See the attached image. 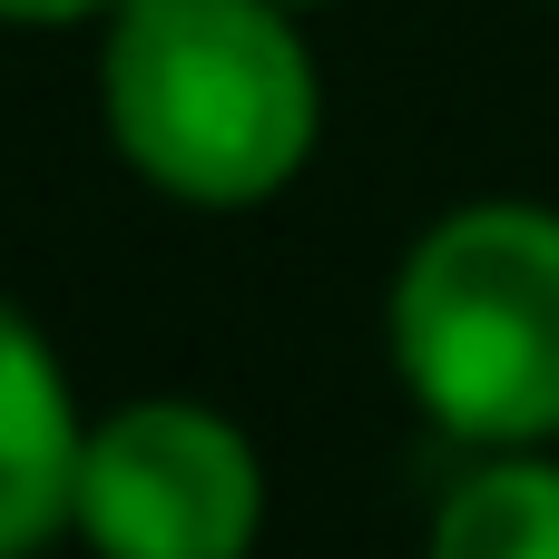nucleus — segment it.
<instances>
[{
    "instance_id": "f257e3e1",
    "label": "nucleus",
    "mask_w": 559,
    "mask_h": 559,
    "mask_svg": "<svg viewBox=\"0 0 559 559\" xmlns=\"http://www.w3.org/2000/svg\"><path fill=\"white\" fill-rule=\"evenodd\" d=\"M118 167L197 216L275 206L324 147V69L285 0H118L98 20Z\"/></svg>"
},
{
    "instance_id": "f03ea898",
    "label": "nucleus",
    "mask_w": 559,
    "mask_h": 559,
    "mask_svg": "<svg viewBox=\"0 0 559 559\" xmlns=\"http://www.w3.org/2000/svg\"><path fill=\"white\" fill-rule=\"evenodd\" d=\"M383 364L462 452L559 442V206L472 197L432 216L383 285Z\"/></svg>"
},
{
    "instance_id": "7ed1b4c3",
    "label": "nucleus",
    "mask_w": 559,
    "mask_h": 559,
    "mask_svg": "<svg viewBox=\"0 0 559 559\" xmlns=\"http://www.w3.org/2000/svg\"><path fill=\"white\" fill-rule=\"evenodd\" d=\"M69 540L88 559H255L265 452L197 393H138L88 413Z\"/></svg>"
},
{
    "instance_id": "20e7f679",
    "label": "nucleus",
    "mask_w": 559,
    "mask_h": 559,
    "mask_svg": "<svg viewBox=\"0 0 559 559\" xmlns=\"http://www.w3.org/2000/svg\"><path fill=\"white\" fill-rule=\"evenodd\" d=\"M79 442H88V413L59 344L0 295V559H39L69 540Z\"/></svg>"
},
{
    "instance_id": "39448f33",
    "label": "nucleus",
    "mask_w": 559,
    "mask_h": 559,
    "mask_svg": "<svg viewBox=\"0 0 559 559\" xmlns=\"http://www.w3.org/2000/svg\"><path fill=\"white\" fill-rule=\"evenodd\" d=\"M423 559H559V442L472 452L423 521Z\"/></svg>"
},
{
    "instance_id": "423d86ee",
    "label": "nucleus",
    "mask_w": 559,
    "mask_h": 559,
    "mask_svg": "<svg viewBox=\"0 0 559 559\" xmlns=\"http://www.w3.org/2000/svg\"><path fill=\"white\" fill-rule=\"evenodd\" d=\"M118 0H0V29H98Z\"/></svg>"
},
{
    "instance_id": "0eeeda50",
    "label": "nucleus",
    "mask_w": 559,
    "mask_h": 559,
    "mask_svg": "<svg viewBox=\"0 0 559 559\" xmlns=\"http://www.w3.org/2000/svg\"><path fill=\"white\" fill-rule=\"evenodd\" d=\"M285 10H324V0H285Z\"/></svg>"
}]
</instances>
